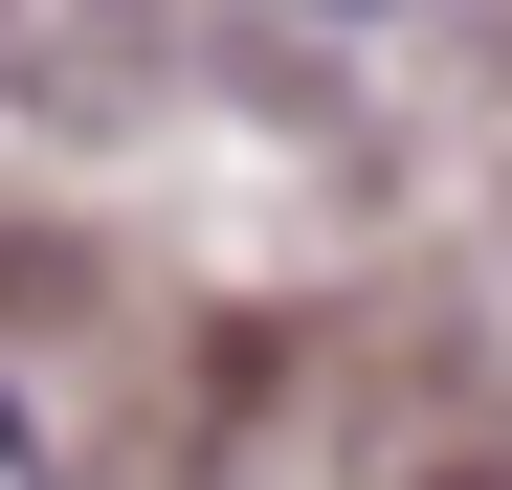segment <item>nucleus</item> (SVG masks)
<instances>
[{"mask_svg":"<svg viewBox=\"0 0 512 490\" xmlns=\"http://www.w3.org/2000/svg\"><path fill=\"white\" fill-rule=\"evenodd\" d=\"M0 490H45V446H23V424H0Z\"/></svg>","mask_w":512,"mask_h":490,"instance_id":"obj_1","label":"nucleus"}]
</instances>
